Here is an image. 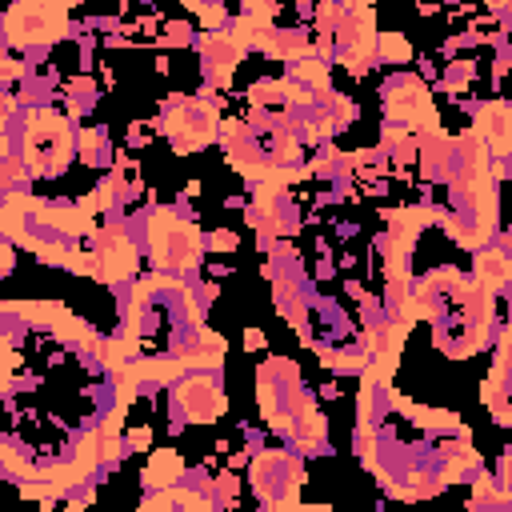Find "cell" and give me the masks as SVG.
Listing matches in <instances>:
<instances>
[{
  "label": "cell",
  "mask_w": 512,
  "mask_h": 512,
  "mask_svg": "<svg viewBox=\"0 0 512 512\" xmlns=\"http://www.w3.org/2000/svg\"><path fill=\"white\" fill-rule=\"evenodd\" d=\"M180 468H184V464H180L176 452H160V456L152 460V468L144 472V480H148V484H172V476H180Z\"/></svg>",
  "instance_id": "5"
},
{
  "label": "cell",
  "mask_w": 512,
  "mask_h": 512,
  "mask_svg": "<svg viewBox=\"0 0 512 512\" xmlns=\"http://www.w3.org/2000/svg\"><path fill=\"white\" fill-rule=\"evenodd\" d=\"M180 400L188 404L192 420H216V412L224 408V396H220L212 384H204V380H196L192 388L184 384V388H180Z\"/></svg>",
  "instance_id": "4"
},
{
  "label": "cell",
  "mask_w": 512,
  "mask_h": 512,
  "mask_svg": "<svg viewBox=\"0 0 512 512\" xmlns=\"http://www.w3.org/2000/svg\"><path fill=\"white\" fill-rule=\"evenodd\" d=\"M24 156L32 172H60L68 160V124L56 112H36L24 132Z\"/></svg>",
  "instance_id": "1"
},
{
  "label": "cell",
  "mask_w": 512,
  "mask_h": 512,
  "mask_svg": "<svg viewBox=\"0 0 512 512\" xmlns=\"http://www.w3.org/2000/svg\"><path fill=\"white\" fill-rule=\"evenodd\" d=\"M152 248H156V264H176L188 268L196 264V224L172 220L168 212L152 220Z\"/></svg>",
  "instance_id": "2"
},
{
  "label": "cell",
  "mask_w": 512,
  "mask_h": 512,
  "mask_svg": "<svg viewBox=\"0 0 512 512\" xmlns=\"http://www.w3.org/2000/svg\"><path fill=\"white\" fill-rule=\"evenodd\" d=\"M480 136H488V144H492V152H512V112L504 108V104H488L484 108V116H480Z\"/></svg>",
  "instance_id": "3"
}]
</instances>
